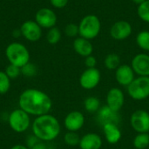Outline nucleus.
Here are the masks:
<instances>
[{"mask_svg": "<svg viewBox=\"0 0 149 149\" xmlns=\"http://www.w3.org/2000/svg\"><path fill=\"white\" fill-rule=\"evenodd\" d=\"M31 128L33 135L41 141H52L60 134L59 121L49 113L36 117Z\"/></svg>", "mask_w": 149, "mask_h": 149, "instance_id": "f03ea898", "label": "nucleus"}, {"mask_svg": "<svg viewBox=\"0 0 149 149\" xmlns=\"http://www.w3.org/2000/svg\"><path fill=\"white\" fill-rule=\"evenodd\" d=\"M10 149H30L28 147L26 146H24V145H20V144H17V145H15L13 146Z\"/></svg>", "mask_w": 149, "mask_h": 149, "instance_id": "72a5a7b5", "label": "nucleus"}, {"mask_svg": "<svg viewBox=\"0 0 149 149\" xmlns=\"http://www.w3.org/2000/svg\"><path fill=\"white\" fill-rule=\"evenodd\" d=\"M85 65L87 66V68H94L97 65V60H96L95 57H93L92 55L86 57L85 59Z\"/></svg>", "mask_w": 149, "mask_h": 149, "instance_id": "7c9ffc66", "label": "nucleus"}, {"mask_svg": "<svg viewBox=\"0 0 149 149\" xmlns=\"http://www.w3.org/2000/svg\"><path fill=\"white\" fill-rule=\"evenodd\" d=\"M137 13L142 21L149 24V0H146L138 6Z\"/></svg>", "mask_w": 149, "mask_h": 149, "instance_id": "393cba45", "label": "nucleus"}, {"mask_svg": "<svg viewBox=\"0 0 149 149\" xmlns=\"http://www.w3.org/2000/svg\"><path fill=\"white\" fill-rule=\"evenodd\" d=\"M4 72L6 73V75L10 79H17L20 75V73H21V68L18 67V66H17V65H14L10 64L6 67Z\"/></svg>", "mask_w": 149, "mask_h": 149, "instance_id": "cd10ccee", "label": "nucleus"}, {"mask_svg": "<svg viewBox=\"0 0 149 149\" xmlns=\"http://www.w3.org/2000/svg\"><path fill=\"white\" fill-rule=\"evenodd\" d=\"M21 73L25 77H33L37 73V67L31 63H27L21 67Z\"/></svg>", "mask_w": 149, "mask_h": 149, "instance_id": "c85d7f7f", "label": "nucleus"}, {"mask_svg": "<svg viewBox=\"0 0 149 149\" xmlns=\"http://www.w3.org/2000/svg\"><path fill=\"white\" fill-rule=\"evenodd\" d=\"M98 121L102 126H105L106 124H108V123H113L117 125L119 121V117L116 112H113L107 106L99 110Z\"/></svg>", "mask_w": 149, "mask_h": 149, "instance_id": "a211bd4d", "label": "nucleus"}, {"mask_svg": "<svg viewBox=\"0 0 149 149\" xmlns=\"http://www.w3.org/2000/svg\"><path fill=\"white\" fill-rule=\"evenodd\" d=\"M131 67L136 74L149 77V55L146 53L135 55L132 60Z\"/></svg>", "mask_w": 149, "mask_h": 149, "instance_id": "f8f14e48", "label": "nucleus"}, {"mask_svg": "<svg viewBox=\"0 0 149 149\" xmlns=\"http://www.w3.org/2000/svg\"><path fill=\"white\" fill-rule=\"evenodd\" d=\"M134 146L137 149H145L149 146V134L142 133L136 135L134 140Z\"/></svg>", "mask_w": 149, "mask_h": 149, "instance_id": "5701e85b", "label": "nucleus"}, {"mask_svg": "<svg viewBox=\"0 0 149 149\" xmlns=\"http://www.w3.org/2000/svg\"><path fill=\"white\" fill-rule=\"evenodd\" d=\"M79 145L81 149H100L102 140L97 134H86L80 139Z\"/></svg>", "mask_w": 149, "mask_h": 149, "instance_id": "dca6fc26", "label": "nucleus"}, {"mask_svg": "<svg viewBox=\"0 0 149 149\" xmlns=\"http://www.w3.org/2000/svg\"><path fill=\"white\" fill-rule=\"evenodd\" d=\"M19 108L29 115L41 116L50 113L52 101L43 91L34 88H28L22 92L18 99Z\"/></svg>", "mask_w": 149, "mask_h": 149, "instance_id": "f257e3e1", "label": "nucleus"}, {"mask_svg": "<svg viewBox=\"0 0 149 149\" xmlns=\"http://www.w3.org/2000/svg\"><path fill=\"white\" fill-rule=\"evenodd\" d=\"M130 97L135 100H142L149 97V77L140 76L127 86Z\"/></svg>", "mask_w": 149, "mask_h": 149, "instance_id": "423d86ee", "label": "nucleus"}, {"mask_svg": "<svg viewBox=\"0 0 149 149\" xmlns=\"http://www.w3.org/2000/svg\"><path fill=\"white\" fill-rule=\"evenodd\" d=\"M134 3H136V4H138V5H140L141 3H142L143 2H145L146 0H132Z\"/></svg>", "mask_w": 149, "mask_h": 149, "instance_id": "f704fd0d", "label": "nucleus"}, {"mask_svg": "<svg viewBox=\"0 0 149 149\" xmlns=\"http://www.w3.org/2000/svg\"><path fill=\"white\" fill-rule=\"evenodd\" d=\"M73 49L79 55L85 58L92 55L93 52V46L90 40L82 37L77 38L73 41Z\"/></svg>", "mask_w": 149, "mask_h": 149, "instance_id": "f3484780", "label": "nucleus"}, {"mask_svg": "<svg viewBox=\"0 0 149 149\" xmlns=\"http://www.w3.org/2000/svg\"><path fill=\"white\" fill-rule=\"evenodd\" d=\"M85 123L84 115L78 111L69 113L65 118V127L69 132H77L82 128Z\"/></svg>", "mask_w": 149, "mask_h": 149, "instance_id": "4468645a", "label": "nucleus"}, {"mask_svg": "<svg viewBox=\"0 0 149 149\" xmlns=\"http://www.w3.org/2000/svg\"><path fill=\"white\" fill-rule=\"evenodd\" d=\"M103 131L107 141L110 144L117 143L121 138V132L116 124L108 123L103 126Z\"/></svg>", "mask_w": 149, "mask_h": 149, "instance_id": "6ab92c4d", "label": "nucleus"}, {"mask_svg": "<svg viewBox=\"0 0 149 149\" xmlns=\"http://www.w3.org/2000/svg\"><path fill=\"white\" fill-rule=\"evenodd\" d=\"M131 126L139 134L149 132V113L144 110H137L131 116Z\"/></svg>", "mask_w": 149, "mask_h": 149, "instance_id": "9d476101", "label": "nucleus"}, {"mask_svg": "<svg viewBox=\"0 0 149 149\" xmlns=\"http://www.w3.org/2000/svg\"><path fill=\"white\" fill-rule=\"evenodd\" d=\"M136 42L138 46L144 50L149 52V31H142L138 33L136 37Z\"/></svg>", "mask_w": 149, "mask_h": 149, "instance_id": "4be33fe9", "label": "nucleus"}, {"mask_svg": "<svg viewBox=\"0 0 149 149\" xmlns=\"http://www.w3.org/2000/svg\"><path fill=\"white\" fill-rule=\"evenodd\" d=\"M132 25L130 23L125 20H120L112 25L110 35L115 40H124L132 34Z\"/></svg>", "mask_w": 149, "mask_h": 149, "instance_id": "9b49d317", "label": "nucleus"}, {"mask_svg": "<svg viewBox=\"0 0 149 149\" xmlns=\"http://www.w3.org/2000/svg\"><path fill=\"white\" fill-rule=\"evenodd\" d=\"M21 35L31 42H36L40 39L42 36V28L36 21L27 20L24 22L20 27Z\"/></svg>", "mask_w": 149, "mask_h": 149, "instance_id": "0eeeda50", "label": "nucleus"}, {"mask_svg": "<svg viewBox=\"0 0 149 149\" xmlns=\"http://www.w3.org/2000/svg\"><path fill=\"white\" fill-rule=\"evenodd\" d=\"M125 97L122 91L119 88H112L107 96V107L113 112L118 113L124 105Z\"/></svg>", "mask_w": 149, "mask_h": 149, "instance_id": "ddd939ff", "label": "nucleus"}, {"mask_svg": "<svg viewBox=\"0 0 149 149\" xmlns=\"http://www.w3.org/2000/svg\"><path fill=\"white\" fill-rule=\"evenodd\" d=\"M65 33L66 36L70 38H74L79 34V25L75 24H68L65 28Z\"/></svg>", "mask_w": 149, "mask_h": 149, "instance_id": "c756f323", "label": "nucleus"}, {"mask_svg": "<svg viewBox=\"0 0 149 149\" xmlns=\"http://www.w3.org/2000/svg\"><path fill=\"white\" fill-rule=\"evenodd\" d=\"M115 78L120 85L128 86L134 79V72L131 66L121 65L116 69Z\"/></svg>", "mask_w": 149, "mask_h": 149, "instance_id": "2eb2a0df", "label": "nucleus"}, {"mask_svg": "<svg viewBox=\"0 0 149 149\" xmlns=\"http://www.w3.org/2000/svg\"><path fill=\"white\" fill-rule=\"evenodd\" d=\"M64 141L65 144L69 146H77L79 144L80 138L78 135V134H76V132H68L65 134L64 137Z\"/></svg>", "mask_w": 149, "mask_h": 149, "instance_id": "bb28decb", "label": "nucleus"}, {"mask_svg": "<svg viewBox=\"0 0 149 149\" xmlns=\"http://www.w3.org/2000/svg\"><path fill=\"white\" fill-rule=\"evenodd\" d=\"M100 81V72L97 68H87L79 78L80 86L86 90L95 88Z\"/></svg>", "mask_w": 149, "mask_h": 149, "instance_id": "1a4fd4ad", "label": "nucleus"}, {"mask_svg": "<svg viewBox=\"0 0 149 149\" xmlns=\"http://www.w3.org/2000/svg\"><path fill=\"white\" fill-rule=\"evenodd\" d=\"M10 127L16 133L25 132L31 125L30 115L21 108L13 110L8 118Z\"/></svg>", "mask_w": 149, "mask_h": 149, "instance_id": "39448f33", "label": "nucleus"}, {"mask_svg": "<svg viewBox=\"0 0 149 149\" xmlns=\"http://www.w3.org/2000/svg\"><path fill=\"white\" fill-rule=\"evenodd\" d=\"M10 87V79L4 72L0 71V94H5Z\"/></svg>", "mask_w": 149, "mask_h": 149, "instance_id": "a878e982", "label": "nucleus"}, {"mask_svg": "<svg viewBox=\"0 0 149 149\" xmlns=\"http://www.w3.org/2000/svg\"><path fill=\"white\" fill-rule=\"evenodd\" d=\"M35 21L41 28L51 29L56 25L57 16L52 10L49 8H41L36 13Z\"/></svg>", "mask_w": 149, "mask_h": 149, "instance_id": "6e6552de", "label": "nucleus"}, {"mask_svg": "<svg viewBox=\"0 0 149 149\" xmlns=\"http://www.w3.org/2000/svg\"><path fill=\"white\" fill-rule=\"evenodd\" d=\"M104 64H105V66L109 70L117 69L120 64V58L116 53H110L106 57Z\"/></svg>", "mask_w": 149, "mask_h": 149, "instance_id": "aec40b11", "label": "nucleus"}, {"mask_svg": "<svg viewBox=\"0 0 149 149\" xmlns=\"http://www.w3.org/2000/svg\"><path fill=\"white\" fill-rule=\"evenodd\" d=\"M84 106H85L86 110L88 113H96L97 111L100 110V101L96 97H89V98L86 99V100L84 102Z\"/></svg>", "mask_w": 149, "mask_h": 149, "instance_id": "412c9836", "label": "nucleus"}, {"mask_svg": "<svg viewBox=\"0 0 149 149\" xmlns=\"http://www.w3.org/2000/svg\"><path fill=\"white\" fill-rule=\"evenodd\" d=\"M51 4L57 8V9H62L66 6L68 0H50Z\"/></svg>", "mask_w": 149, "mask_h": 149, "instance_id": "2f4dec72", "label": "nucleus"}, {"mask_svg": "<svg viewBox=\"0 0 149 149\" xmlns=\"http://www.w3.org/2000/svg\"><path fill=\"white\" fill-rule=\"evenodd\" d=\"M46 38L49 44L51 45H56L58 44L60 39H61V31L57 27H52L51 29H49L47 35H46Z\"/></svg>", "mask_w": 149, "mask_h": 149, "instance_id": "b1692460", "label": "nucleus"}, {"mask_svg": "<svg viewBox=\"0 0 149 149\" xmlns=\"http://www.w3.org/2000/svg\"><path fill=\"white\" fill-rule=\"evenodd\" d=\"M101 30V23L100 18L93 14L86 15L84 17L79 24V31L80 37L86 38L88 40L95 38L100 32Z\"/></svg>", "mask_w": 149, "mask_h": 149, "instance_id": "20e7f679", "label": "nucleus"}, {"mask_svg": "<svg viewBox=\"0 0 149 149\" xmlns=\"http://www.w3.org/2000/svg\"><path fill=\"white\" fill-rule=\"evenodd\" d=\"M30 149H47V147L43 141H38L35 145H33Z\"/></svg>", "mask_w": 149, "mask_h": 149, "instance_id": "473e14b6", "label": "nucleus"}, {"mask_svg": "<svg viewBox=\"0 0 149 149\" xmlns=\"http://www.w3.org/2000/svg\"><path fill=\"white\" fill-rule=\"evenodd\" d=\"M5 55L10 64L22 67L30 61V52L28 49L21 43L13 42L10 44L5 50Z\"/></svg>", "mask_w": 149, "mask_h": 149, "instance_id": "7ed1b4c3", "label": "nucleus"}]
</instances>
